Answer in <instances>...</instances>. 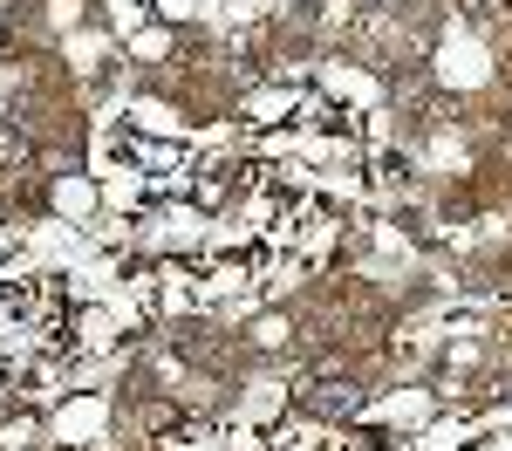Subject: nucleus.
Returning <instances> with one entry per match:
<instances>
[{"label":"nucleus","mask_w":512,"mask_h":451,"mask_svg":"<svg viewBox=\"0 0 512 451\" xmlns=\"http://www.w3.org/2000/svg\"><path fill=\"white\" fill-rule=\"evenodd\" d=\"M315 410H321V417H342V410H355V383H321Z\"/></svg>","instance_id":"f257e3e1"},{"label":"nucleus","mask_w":512,"mask_h":451,"mask_svg":"<svg viewBox=\"0 0 512 451\" xmlns=\"http://www.w3.org/2000/svg\"><path fill=\"white\" fill-rule=\"evenodd\" d=\"M28 158H35V144L21 130H0V164H28Z\"/></svg>","instance_id":"f03ea898"}]
</instances>
